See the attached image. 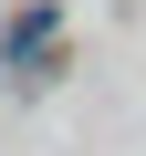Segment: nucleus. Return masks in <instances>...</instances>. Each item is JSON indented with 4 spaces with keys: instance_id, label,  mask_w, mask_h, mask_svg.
Returning <instances> with one entry per match:
<instances>
[{
    "instance_id": "obj_1",
    "label": "nucleus",
    "mask_w": 146,
    "mask_h": 156,
    "mask_svg": "<svg viewBox=\"0 0 146 156\" xmlns=\"http://www.w3.org/2000/svg\"><path fill=\"white\" fill-rule=\"evenodd\" d=\"M52 31H63V11H21L11 31H0V52H11V73H42V52H52Z\"/></svg>"
}]
</instances>
